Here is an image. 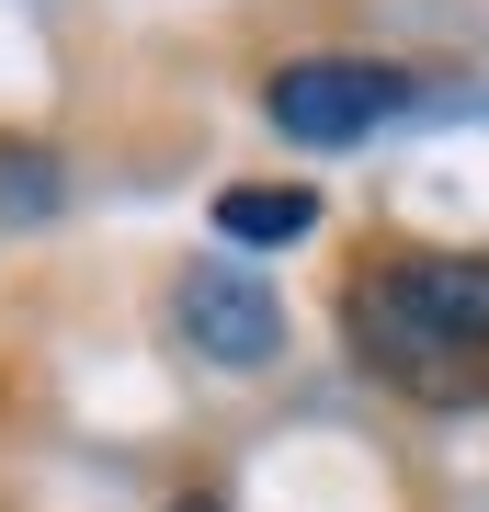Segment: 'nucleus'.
I'll use <instances>...</instances> for the list:
<instances>
[{
    "mask_svg": "<svg viewBox=\"0 0 489 512\" xmlns=\"http://www.w3.org/2000/svg\"><path fill=\"white\" fill-rule=\"evenodd\" d=\"M353 330L387 376L410 387H455L489 353V251H399L376 262L353 296Z\"/></svg>",
    "mask_w": 489,
    "mask_h": 512,
    "instance_id": "obj_1",
    "label": "nucleus"
},
{
    "mask_svg": "<svg viewBox=\"0 0 489 512\" xmlns=\"http://www.w3.org/2000/svg\"><path fill=\"white\" fill-rule=\"evenodd\" d=\"M171 512H217V501H205V490H194V501H171Z\"/></svg>",
    "mask_w": 489,
    "mask_h": 512,
    "instance_id": "obj_5",
    "label": "nucleus"
},
{
    "mask_svg": "<svg viewBox=\"0 0 489 512\" xmlns=\"http://www.w3.org/2000/svg\"><path fill=\"white\" fill-rule=\"evenodd\" d=\"M205 228H217L228 251H285V239L319 228V194H308V183H228Z\"/></svg>",
    "mask_w": 489,
    "mask_h": 512,
    "instance_id": "obj_4",
    "label": "nucleus"
},
{
    "mask_svg": "<svg viewBox=\"0 0 489 512\" xmlns=\"http://www.w3.org/2000/svg\"><path fill=\"white\" fill-rule=\"evenodd\" d=\"M171 308H182V342L217 353V365H273V353H285V308H273L251 274H228V262H194V274L171 285Z\"/></svg>",
    "mask_w": 489,
    "mask_h": 512,
    "instance_id": "obj_3",
    "label": "nucleus"
},
{
    "mask_svg": "<svg viewBox=\"0 0 489 512\" xmlns=\"http://www.w3.org/2000/svg\"><path fill=\"white\" fill-rule=\"evenodd\" d=\"M262 114L296 148H364L387 114H410V69H387V57H296V69L262 80Z\"/></svg>",
    "mask_w": 489,
    "mask_h": 512,
    "instance_id": "obj_2",
    "label": "nucleus"
}]
</instances>
